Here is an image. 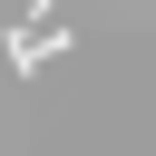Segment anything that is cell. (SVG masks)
<instances>
[{"instance_id": "obj_1", "label": "cell", "mask_w": 156, "mask_h": 156, "mask_svg": "<svg viewBox=\"0 0 156 156\" xmlns=\"http://www.w3.org/2000/svg\"><path fill=\"white\" fill-rule=\"evenodd\" d=\"M58 49H78V29H68V20H58V29H10V68H20V78H29V68H49Z\"/></svg>"}]
</instances>
